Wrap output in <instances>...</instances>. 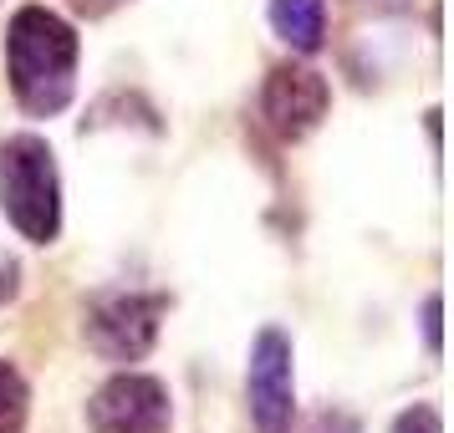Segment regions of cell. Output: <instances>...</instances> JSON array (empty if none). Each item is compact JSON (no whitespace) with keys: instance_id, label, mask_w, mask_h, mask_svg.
Instances as JSON below:
<instances>
[{"instance_id":"6da1fadb","label":"cell","mask_w":454,"mask_h":433,"mask_svg":"<svg viewBox=\"0 0 454 433\" xmlns=\"http://www.w3.org/2000/svg\"><path fill=\"white\" fill-rule=\"evenodd\" d=\"M77 62H82V42L77 26L62 21L46 5H21L5 31V77L21 112L31 118H57L72 92H77Z\"/></svg>"},{"instance_id":"7a4b0ae2","label":"cell","mask_w":454,"mask_h":433,"mask_svg":"<svg viewBox=\"0 0 454 433\" xmlns=\"http://www.w3.org/2000/svg\"><path fill=\"white\" fill-rule=\"evenodd\" d=\"M0 209L31 245H51L62 235V179L46 138L16 133L0 143Z\"/></svg>"},{"instance_id":"3957f363","label":"cell","mask_w":454,"mask_h":433,"mask_svg":"<svg viewBox=\"0 0 454 433\" xmlns=\"http://www.w3.org/2000/svg\"><path fill=\"white\" fill-rule=\"evenodd\" d=\"M164 296H144V290H103L87 301L82 336L87 347L107 357V362H138L153 352L159 327H164Z\"/></svg>"},{"instance_id":"277c9868","label":"cell","mask_w":454,"mask_h":433,"mask_svg":"<svg viewBox=\"0 0 454 433\" xmlns=\"http://www.w3.org/2000/svg\"><path fill=\"white\" fill-rule=\"evenodd\" d=\"M246 398L255 433H291L296 418V383H291V336L281 327H261L250 342Z\"/></svg>"},{"instance_id":"5b68a950","label":"cell","mask_w":454,"mask_h":433,"mask_svg":"<svg viewBox=\"0 0 454 433\" xmlns=\"http://www.w3.org/2000/svg\"><path fill=\"white\" fill-rule=\"evenodd\" d=\"M87 423H92V433H168V423H174L168 388L148 372H118L92 392Z\"/></svg>"},{"instance_id":"8992f818","label":"cell","mask_w":454,"mask_h":433,"mask_svg":"<svg viewBox=\"0 0 454 433\" xmlns=\"http://www.w3.org/2000/svg\"><path fill=\"white\" fill-rule=\"evenodd\" d=\"M332 107V87L322 72H311V66H276L266 77V87H261V112H266V123L286 138V143H296V138H307V133H317V123L327 118Z\"/></svg>"},{"instance_id":"52a82bcc","label":"cell","mask_w":454,"mask_h":433,"mask_svg":"<svg viewBox=\"0 0 454 433\" xmlns=\"http://www.w3.org/2000/svg\"><path fill=\"white\" fill-rule=\"evenodd\" d=\"M270 31L291 46V51H322L327 42V0H270Z\"/></svg>"},{"instance_id":"ba28073f","label":"cell","mask_w":454,"mask_h":433,"mask_svg":"<svg viewBox=\"0 0 454 433\" xmlns=\"http://www.w3.org/2000/svg\"><path fill=\"white\" fill-rule=\"evenodd\" d=\"M26 413H31L26 377L11 362H0V433H26Z\"/></svg>"},{"instance_id":"9c48e42d","label":"cell","mask_w":454,"mask_h":433,"mask_svg":"<svg viewBox=\"0 0 454 433\" xmlns=\"http://www.w3.org/2000/svg\"><path fill=\"white\" fill-rule=\"evenodd\" d=\"M393 433H444V418L429 403H413V408H403L393 418Z\"/></svg>"},{"instance_id":"30bf717a","label":"cell","mask_w":454,"mask_h":433,"mask_svg":"<svg viewBox=\"0 0 454 433\" xmlns=\"http://www.w3.org/2000/svg\"><path fill=\"white\" fill-rule=\"evenodd\" d=\"M307 433H363V423H357L352 413H342V408H322L307 423Z\"/></svg>"},{"instance_id":"8fae6325","label":"cell","mask_w":454,"mask_h":433,"mask_svg":"<svg viewBox=\"0 0 454 433\" xmlns=\"http://www.w3.org/2000/svg\"><path fill=\"white\" fill-rule=\"evenodd\" d=\"M439 316H444V301H439V296H429V301H424V347H429L434 357L444 352V342H439Z\"/></svg>"}]
</instances>
